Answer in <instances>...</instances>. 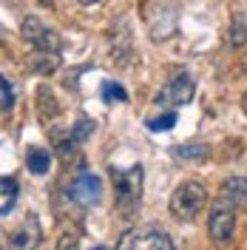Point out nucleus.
Returning a JSON list of instances; mask_svg holds the SVG:
<instances>
[{
	"label": "nucleus",
	"mask_w": 247,
	"mask_h": 250,
	"mask_svg": "<svg viewBox=\"0 0 247 250\" xmlns=\"http://www.w3.org/2000/svg\"><path fill=\"white\" fill-rule=\"evenodd\" d=\"M111 182H114V202L117 210L125 219H131L139 210V199H142V165L134 168H111Z\"/></svg>",
	"instance_id": "f257e3e1"
},
{
	"label": "nucleus",
	"mask_w": 247,
	"mask_h": 250,
	"mask_svg": "<svg viewBox=\"0 0 247 250\" xmlns=\"http://www.w3.org/2000/svg\"><path fill=\"white\" fill-rule=\"evenodd\" d=\"M37 74H54L60 68V54H48V51H34V57L29 62Z\"/></svg>",
	"instance_id": "f8f14e48"
},
{
	"label": "nucleus",
	"mask_w": 247,
	"mask_h": 250,
	"mask_svg": "<svg viewBox=\"0 0 247 250\" xmlns=\"http://www.w3.org/2000/svg\"><path fill=\"white\" fill-rule=\"evenodd\" d=\"M173 125H176V114H173V111L159 114V117H154V120H148V128H151V131H170Z\"/></svg>",
	"instance_id": "6ab92c4d"
},
{
	"label": "nucleus",
	"mask_w": 247,
	"mask_h": 250,
	"mask_svg": "<svg viewBox=\"0 0 247 250\" xmlns=\"http://www.w3.org/2000/svg\"><path fill=\"white\" fill-rule=\"evenodd\" d=\"M82 6H94V3H103V0H80Z\"/></svg>",
	"instance_id": "5701e85b"
},
{
	"label": "nucleus",
	"mask_w": 247,
	"mask_h": 250,
	"mask_svg": "<svg viewBox=\"0 0 247 250\" xmlns=\"http://www.w3.org/2000/svg\"><path fill=\"white\" fill-rule=\"evenodd\" d=\"M233 230H236V205H230L227 199H216L207 216V233L219 248H225L230 245Z\"/></svg>",
	"instance_id": "20e7f679"
},
{
	"label": "nucleus",
	"mask_w": 247,
	"mask_h": 250,
	"mask_svg": "<svg viewBox=\"0 0 247 250\" xmlns=\"http://www.w3.org/2000/svg\"><path fill=\"white\" fill-rule=\"evenodd\" d=\"M103 100L105 103H128V91H125L120 83L108 80V83H103Z\"/></svg>",
	"instance_id": "ddd939ff"
},
{
	"label": "nucleus",
	"mask_w": 247,
	"mask_h": 250,
	"mask_svg": "<svg viewBox=\"0 0 247 250\" xmlns=\"http://www.w3.org/2000/svg\"><path fill=\"white\" fill-rule=\"evenodd\" d=\"M40 239H43L40 219L34 216V213H29V216L23 219V225L12 233V239H9V250H37Z\"/></svg>",
	"instance_id": "6e6552de"
},
{
	"label": "nucleus",
	"mask_w": 247,
	"mask_h": 250,
	"mask_svg": "<svg viewBox=\"0 0 247 250\" xmlns=\"http://www.w3.org/2000/svg\"><path fill=\"white\" fill-rule=\"evenodd\" d=\"M193 91H196V85H193L190 74H176L162 91L156 94L154 103L156 105H173V108H182V105H187V103L193 100Z\"/></svg>",
	"instance_id": "423d86ee"
},
{
	"label": "nucleus",
	"mask_w": 247,
	"mask_h": 250,
	"mask_svg": "<svg viewBox=\"0 0 247 250\" xmlns=\"http://www.w3.org/2000/svg\"><path fill=\"white\" fill-rule=\"evenodd\" d=\"M57 154L60 159H71L74 156V140L68 137V140H57Z\"/></svg>",
	"instance_id": "412c9836"
},
{
	"label": "nucleus",
	"mask_w": 247,
	"mask_h": 250,
	"mask_svg": "<svg viewBox=\"0 0 247 250\" xmlns=\"http://www.w3.org/2000/svg\"><path fill=\"white\" fill-rule=\"evenodd\" d=\"M80 248V236L74 230H65V233L57 239V248L54 250H77Z\"/></svg>",
	"instance_id": "aec40b11"
},
{
	"label": "nucleus",
	"mask_w": 247,
	"mask_h": 250,
	"mask_svg": "<svg viewBox=\"0 0 247 250\" xmlns=\"http://www.w3.org/2000/svg\"><path fill=\"white\" fill-rule=\"evenodd\" d=\"M205 205H207V188L196 179H187L182 185H176V190L170 193V213L179 222H193Z\"/></svg>",
	"instance_id": "f03ea898"
},
{
	"label": "nucleus",
	"mask_w": 247,
	"mask_h": 250,
	"mask_svg": "<svg viewBox=\"0 0 247 250\" xmlns=\"http://www.w3.org/2000/svg\"><path fill=\"white\" fill-rule=\"evenodd\" d=\"M20 31H23V37L29 40L34 51H48V54H60L62 48V40L60 34L54 29H48L43 20H37V17H26L23 23H20Z\"/></svg>",
	"instance_id": "39448f33"
},
{
	"label": "nucleus",
	"mask_w": 247,
	"mask_h": 250,
	"mask_svg": "<svg viewBox=\"0 0 247 250\" xmlns=\"http://www.w3.org/2000/svg\"><path fill=\"white\" fill-rule=\"evenodd\" d=\"M68 196L77 205H82V208L97 205L103 199V182H100V176H94L91 171H80L77 176H74L71 188H68Z\"/></svg>",
	"instance_id": "0eeeda50"
},
{
	"label": "nucleus",
	"mask_w": 247,
	"mask_h": 250,
	"mask_svg": "<svg viewBox=\"0 0 247 250\" xmlns=\"http://www.w3.org/2000/svg\"><path fill=\"white\" fill-rule=\"evenodd\" d=\"M117 250H176L170 236L162 228H137L123 233V239L117 242Z\"/></svg>",
	"instance_id": "7ed1b4c3"
},
{
	"label": "nucleus",
	"mask_w": 247,
	"mask_h": 250,
	"mask_svg": "<svg viewBox=\"0 0 247 250\" xmlns=\"http://www.w3.org/2000/svg\"><path fill=\"white\" fill-rule=\"evenodd\" d=\"M222 199L230 205H247V176H230L222 185Z\"/></svg>",
	"instance_id": "1a4fd4ad"
},
{
	"label": "nucleus",
	"mask_w": 247,
	"mask_h": 250,
	"mask_svg": "<svg viewBox=\"0 0 247 250\" xmlns=\"http://www.w3.org/2000/svg\"><path fill=\"white\" fill-rule=\"evenodd\" d=\"M37 100H40V111H43V117H51V114H57V105H54V94L48 91L46 85H40V88H37Z\"/></svg>",
	"instance_id": "f3484780"
},
{
	"label": "nucleus",
	"mask_w": 247,
	"mask_h": 250,
	"mask_svg": "<svg viewBox=\"0 0 247 250\" xmlns=\"http://www.w3.org/2000/svg\"><path fill=\"white\" fill-rule=\"evenodd\" d=\"M3 43H6V29L0 26V46H3Z\"/></svg>",
	"instance_id": "4be33fe9"
},
{
	"label": "nucleus",
	"mask_w": 247,
	"mask_h": 250,
	"mask_svg": "<svg viewBox=\"0 0 247 250\" xmlns=\"http://www.w3.org/2000/svg\"><path fill=\"white\" fill-rule=\"evenodd\" d=\"M91 134H94V120H88V117H80L77 123L71 125V140L74 142H85Z\"/></svg>",
	"instance_id": "4468645a"
},
{
	"label": "nucleus",
	"mask_w": 247,
	"mask_h": 250,
	"mask_svg": "<svg viewBox=\"0 0 247 250\" xmlns=\"http://www.w3.org/2000/svg\"><path fill=\"white\" fill-rule=\"evenodd\" d=\"M26 165H29L31 173L43 176V173H48V168H51V154H48L46 148H29V154H26Z\"/></svg>",
	"instance_id": "9b49d317"
},
{
	"label": "nucleus",
	"mask_w": 247,
	"mask_h": 250,
	"mask_svg": "<svg viewBox=\"0 0 247 250\" xmlns=\"http://www.w3.org/2000/svg\"><path fill=\"white\" fill-rule=\"evenodd\" d=\"M230 46L233 48H242L247 43V23H245V17H236L233 20V29H230Z\"/></svg>",
	"instance_id": "2eb2a0df"
},
{
	"label": "nucleus",
	"mask_w": 247,
	"mask_h": 250,
	"mask_svg": "<svg viewBox=\"0 0 247 250\" xmlns=\"http://www.w3.org/2000/svg\"><path fill=\"white\" fill-rule=\"evenodd\" d=\"M173 154L179 159H205L207 156V145H179V148H173Z\"/></svg>",
	"instance_id": "dca6fc26"
},
{
	"label": "nucleus",
	"mask_w": 247,
	"mask_h": 250,
	"mask_svg": "<svg viewBox=\"0 0 247 250\" xmlns=\"http://www.w3.org/2000/svg\"><path fill=\"white\" fill-rule=\"evenodd\" d=\"M15 105V91H12V83L0 74V111H12Z\"/></svg>",
	"instance_id": "a211bd4d"
},
{
	"label": "nucleus",
	"mask_w": 247,
	"mask_h": 250,
	"mask_svg": "<svg viewBox=\"0 0 247 250\" xmlns=\"http://www.w3.org/2000/svg\"><path fill=\"white\" fill-rule=\"evenodd\" d=\"M242 108H245V114H247V94H245V100H242Z\"/></svg>",
	"instance_id": "b1692460"
},
{
	"label": "nucleus",
	"mask_w": 247,
	"mask_h": 250,
	"mask_svg": "<svg viewBox=\"0 0 247 250\" xmlns=\"http://www.w3.org/2000/svg\"><path fill=\"white\" fill-rule=\"evenodd\" d=\"M17 202V182L12 176H0V216H9Z\"/></svg>",
	"instance_id": "9d476101"
},
{
	"label": "nucleus",
	"mask_w": 247,
	"mask_h": 250,
	"mask_svg": "<svg viewBox=\"0 0 247 250\" xmlns=\"http://www.w3.org/2000/svg\"><path fill=\"white\" fill-rule=\"evenodd\" d=\"M94 250H108V248H103V245H97V248H94Z\"/></svg>",
	"instance_id": "393cba45"
}]
</instances>
